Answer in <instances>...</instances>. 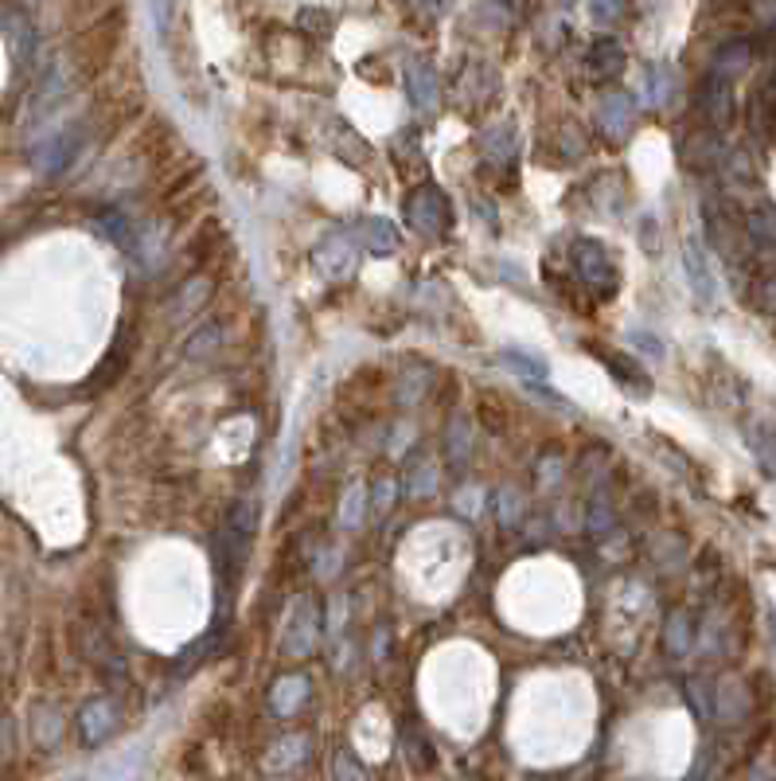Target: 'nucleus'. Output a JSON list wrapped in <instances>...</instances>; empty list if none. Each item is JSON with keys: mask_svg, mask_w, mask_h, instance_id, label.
Returning <instances> with one entry per match:
<instances>
[{"mask_svg": "<svg viewBox=\"0 0 776 781\" xmlns=\"http://www.w3.org/2000/svg\"><path fill=\"white\" fill-rule=\"evenodd\" d=\"M402 82H406V99H410V106L418 110V114H429V110L438 106L441 82L429 59H410L406 71H402Z\"/></svg>", "mask_w": 776, "mask_h": 781, "instance_id": "7", "label": "nucleus"}, {"mask_svg": "<svg viewBox=\"0 0 776 781\" xmlns=\"http://www.w3.org/2000/svg\"><path fill=\"white\" fill-rule=\"evenodd\" d=\"M768 629H773V641H776V613H768Z\"/></svg>", "mask_w": 776, "mask_h": 781, "instance_id": "38", "label": "nucleus"}, {"mask_svg": "<svg viewBox=\"0 0 776 781\" xmlns=\"http://www.w3.org/2000/svg\"><path fill=\"white\" fill-rule=\"evenodd\" d=\"M589 16L593 24H613L621 16V0H589Z\"/></svg>", "mask_w": 776, "mask_h": 781, "instance_id": "35", "label": "nucleus"}, {"mask_svg": "<svg viewBox=\"0 0 776 781\" xmlns=\"http://www.w3.org/2000/svg\"><path fill=\"white\" fill-rule=\"evenodd\" d=\"M613 520H616L613 504H609L605 496L593 501V508H589V531H593V536H605V531L613 528Z\"/></svg>", "mask_w": 776, "mask_h": 781, "instance_id": "31", "label": "nucleus"}, {"mask_svg": "<svg viewBox=\"0 0 776 781\" xmlns=\"http://www.w3.org/2000/svg\"><path fill=\"white\" fill-rule=\"evenodd\" d=\"M628 348H636L640 356H648V359H663V356H668L663 341H660V336H651L648 329H628Z\"/></svg>", "mask_w": 776, "mask_h": 781, "instance_id": "28", "label": "nucleus"}, {"mask_svg": "<svg viewBox=\"0 0 776 781\" xmlns=\"http://www.w3.org/2000/svg\"><path fill=\"white\" fill-rule=\"evenodd\" d=\"M750 449L753 458H757L761 473L768 481H776V426L773 423H753L750 426Z\"/></svg>", "mask_w": 776, "mask_h": 781, "instance_id": "17", "label": "nucleus"}, {"mask_svg": "<svg viewBox=\"0 0 776 781\" xmlns=\"http://www.w3.org/2000/svg\"><path fill=\"white\" fill-rule=\"evenodd\" d=\"M640 99L648 102V106H668V102L675 99V71L663 64L648 67L640 82Z\"/></svg>", "mask_w": 776, "mask_h": 781, "instance_id": "15", "label": "nucleus"}, {"mask_svg": "<svg viewBox=\"0 0 776 781\" xmlns=\"http://www.w3.org/2000/svg\"><path fill=\"white\" fill-rule=\"evenodd\" d=\"M683 269H687L691 294H695L698 306L706 309L718 306V278H714V269L710 262H706V251L698 239H687V246H683Z\"/></svg>", "mask_w": 776, "mask_h": 781, "instance_id": "6", "label": "nucleus"}, {"mask_svg": "<svg viewBox=\"0 0 776 781\" xmlns=\"http://www.w3.org/2000/svg\"><path fill=\"white\" fill-rule=\"evenodd\" d=\"M703 110H706V117H710V126H718V129L730 126L733 122V82L710 74V79H706V90H703Z\"/></svg>", "mask_w": 776, "mask_h": 781, "instance_id": "12", "label": "nucleus"}, {"mask_svg": "<svg viewBox=\"0 0 776 781\" xmlns=\"http://www.w3.org/2000/svg\"><path fill=\"white\" fill-rule=\"evenodd\" d=\"M207 297H211V282H207V278L188 282V286L179 289L176 301H172V321H184V317L199 313V309H204Z\"/></svg>", "mask_w": 776, "mask_h": 781, "instance_id": "24", "label": "nucleus"}, {"mask_svg": "<svg viewBox=\"0 0 776 781\" xmlns=\"http://www.w3.org/2000/svg\"><path fill=\"white\" fill-rule=\"evenodd\" d=\"M406 219L418 234L426 239H441L453 227V204L438 184H421L410 199H406Z\"/></svg>", "mask_w": 776, "mask_h": 781, "instance_id": "4", "label": "nucleus"}, {"mask_svg": "<svg viewBox=\"0 0 776 781\" xmlns=\"http://www.w3.org/2000/svg\"><path fill=\"white\" fill-rule=\"evenodd\" d=\"M309 676H301V673H289V676H281V680L274 684V692H269V708H274V715H281V719H293L297 711L309 703Z\"/></svg>", "mask_w": 776, "mask_h": 781, "instance_id": "9", "label": "nucleus"}, {"mask_svg": "<svg viewBox=\"0 0 776 781\" xmlns=\"http://www.w3.org/2000/svg\"><path fill=\"white\" fill-rule=\"evenodd\" d=\"M500 364L511 371H519L523 379H535V383H546V376H551V364H546L543 356H535V352H523V348H503Z\"/></svg>", "mask_w": 776, "mask_h": 781, "instance_id": "19", "label": "nucleus"}, {"mask_svg": "<svg viewBox=\"0 0 776 781\" xmlns=\"http://www.w3.org/2000/svg\"><path fill=\"white\" fill-rule=\"evenodd\" d=\"M254 531H258V501L239 496V501L227 508L223 528H219V543H215V551H219V590H223V598H231L234 583H239L242 563L251 555Z\"/></svg>", "mask_w": 776, "mask_h": 781, "instance_id": "1", "label": "nucleus"}, {"mask_svg": "<svg viewBox=\"0 0 776 781\" xmlns=\"http://www.w3.org/2000/svg\"><path fill=\"white\" fill-rule=\"evenodd\" d=\"M449 461H453L456 469H464L468 466V458H473V426H468V418L464 414H453L449 418Z\"/></svg>", "mask_w": 776, "mask_h": 781, "instance_id": "20", "label": "nucleus"}, {"mask_svg": "<svg viewBox=\"0 0 776 781\" xmlns=\"http://www.w3.org/2000/svg\"><path fill=\"white\" fill-rule=\"evenodd\" d=\"M309 750H313V738H309V735H286V738H281V743L269 746L266 766H269V770H274V773L293 770V766H301L304 758H309Z\"/></svg>", "mask_w": 776, "mask_h": 781, "instance_id": "13", "label": "nucleus"}, {"mask_svg": "<svg viewBox=\"0 0 776 781\" xmlns=\"http://www.w3.org/2000/svg\"><path fill=\"white\" fill-rule=\"evenodd\" d=\"M753 64V47L745 44V39H730V44L722 47V51L714 55V67L710 74H718V79H738V74H745Z\"/></svg>", "mask_w": 776, "mask_h": 781, "instance_id": "14", "label": "nucleus"}, {"mask_svg": "<svg viewBox=\"0 0 776 781\" xmlns=\"http://www.w3.org/2000/svg\"><path fill=\"white\" fill-rule=\"evenodd\" d=\"M332 24H336V20H332V12H313V9H304L301 12V27L304 32H316V36H332Z\"/></svg>", "mask_w": 776, "mask_h": 781, "instance_id": "32", "label": "nucleus"}, {"mask_svg": "<svg viewBox=\"0 0 776 781\" xmlns=\"http://www.w3.org/2000/svg\"><path fill=\"white\" fill-rule=\"evenodd\" d=\"M433 485H438V473H433V466H421L418 473H414V481H406V493H410V496H426V493H433Z\"/></svg>", "mask_w": 776, "mask_h": 781, "instance_id": "34", "label": "nucleus"}, {"mask_svg": "<svg viewBox=\"0 0 776 781\" xmlns=\"http://www.w3.org/2000/svg\"><path fill=\"white\" fill-rule=\"evenodd\" d=\"M99 227H102V234H106L109 243H117L121 251H129V254H137V243H141V231H137L134 223H129L121 211H102L99 216Z\"/></svg>", "mask_w": 776, "mask_h": 781, "instance_id": "18", "label": "nucleus"}, {"mask_svg": "<svg viewBox=\"0 0 776 781\" xmlns=\"http://www.w3.org/2000/svg\"><path fill=\"white\" fill-rule=\"evenodd\" d=\"M74 149H79V129H71V134H59L51 145H47L44 153H39V169L44 172H59L71 164Z\"/></svg>", "mask_w": 776, "mask_h": 781, "instance_id": "23", "label": "nucleus"}, {"mask_svg": "<svg viewBox=\"0 0 776 781\" xmlns=\"http://www.w3.org/2000/svg\"><path fill=\"white\" fill-rule=\"evenodd\" d=\"M356 234H359V243H363V251L379 254V259H394V254L402 251V234L394 231L391 219H379V216L363 219V223L356 227Z\"/></svg>", "mask_w": 776, "mask_h": 781, "instance_id": "8", "label": "nucleus"}, {"mask_svg": "<svg viewBox=\"0 0 776 781\" xmlns=\"http://www.w3.org/2000/svg\"><path fill=\"white\" fill-rule=\"evenodd\" d=\"M663 641L675 656H687L691 653V641H695V629H691V618L683 610L671 613L668 618V629H663Z\"/></svg>", "mask_w": 776, "mask_h": 781, "instance_id": "25", "label": "nucleus"}, {"mask_svg": "<svg viewBox=\"0 0 776 781\" xmlns=\"http://www.w3.org/2000/svg\"><path fill=\"white\" fill-rule=\"evenodd\" d=\"M332 778H339V781H344V778L363 781V778H367V770L356 762V758L348 755V750H339V755H336V766H332Z\"/></svg>", "mask_w": 776, "mask_h": 781, "instance_id": "33", "label": "nucleus"}, {"mask_svg": "<svg viewBox=\"0 0 776 781\" xmlns=\"http://www.w3.org/2000/svg\"><path fill=\"white\" fill-rule=\"evenodd\" d=\"M516 516H519V496L508 493V504H503V496H500V520L503 524H516Z\"/></svg>", "mask_w": 776, "mask_h": 781, "instance_id": "37", "label": "nucleus"}, {"mask_svg": "<svg viewBox=\"0 0 776 781\" xmlns=\"http://www.w3.org/2000/svg\"><path fill=\"white\" fill-rule=\"evenodd\" d=\"M394 493H398L394 476H379V485H375V508H379V513H386V508H391Z\"/></svg>", "mask_w": 776, "mask_h": 781, "instance_id": "36", "label": "nucleus"}, {"mask_svg": "<svg viewBox=\"0 0 776 781\" xmlns=\"http://www.w3.org/2000/svg\"><path fill=\"white\" fill-rule=\"evenodd\" d=\"M570 259H574V269H578V278L586 282L593 294H601V297L616 294L621 274H616V262H613V254L605 251V243H598V239H574Z\"/></svg>", "mask_w": 776, "mask_h": 781, "instance_id": "2", "label": "nucleus"}, {"mask_svg": "<svg viewBox=\"0 0 776 781\" xmlns=\"http://www.w3.org/2000/svg\"><path fill=\"white\" fill-rule=\"evenodd\" d=\"M363 501H367V489L351 485V493L344 496V508H339V524H344V528H359V524H363Z\"/></svg>", "mask_w": 776, "mask_h": 781, "instance_id": "27", "label": "nucleus"}, {"mask_svg": "<svg viewBox=\"0 0 776 781\" xmlns=\"http://www.w3.org/2000/svg\"><path fill=\"white\" fill-rule=\"evenodd\" d=\"M687 703L695 708L698 719H710L714 715V696H710V684L706 680H691L687 684Z\"/></svg>", "mask_w": 776, "mask_h": 781, "instance_id": "30", "label": "nucleus"}, {"mask_svg": "<svg viewBox=\"0 0 776 781\" xmlns=\"http://www.w3.org/2000/svg\"><path fill=\"white\" fill-rule=\"evenodd\" d=\"M563 4H574V0H563Z\"/></svg>", "mask_w": 776, "mask_h": 781, "instance_id": "39", "label": "nucleus"}, {"mask_svg": "<svg viewBox=\"0 0 776 781\" xmlns=\"http://www.w3.org/2000/svg\"><path fill=\"white\" fill-rule=\"evenodd\" d=\"M79 731H82V743H86V746L106 743V738L117 731V711H114V703H109V700L86 703V708H82V715H79Z\"/></svg>", "mask_w": 776, "mask_h": 781, "instance_id": "10", "label": "nucleus"}, {"mask_svg": "<svg viewBox=\"0 0 776 781\" xmlns=\"http://www.w3.org/2000/svg\"><path fill=\"white\" fill-rule=\"evenodd\" d=\"M605 368H609V371H613V376H616V383H621V387H633L636 395H648V391H651L648 376H644V371H640V368H636L633 359L609 356V359H605Z\"/></svg>", "mask_w": 776, "mask_h": 781, "instance_id": "26", "label": "nucleus"}, {"mask_svg": "<svg viewBox=\"0 0 776 781\" xmlns=\"http://www.w3.org/2000/svg\"><path fill=\"white\" fill-rule=\"evenodd\" d=\"M215 348H223V329H204V333H196L188 341V356L192 359H204V356H211Z\"/></svg>", "mask_w": 776, "mask_h": 781, "instance_id": "29", "label": "nucleus"}, {"mask_svg": "<svg viewBox=\"0 0 776 781\" xmlns=\"http://www.w3.org/2000/svg\"><path fill=\"white\" fill-rule=\"evenodd\" d=\"M316 629H321V606L313 598H301L289 613L286 638H281V653L286 656H304L316 645Z\"/></svg>", "mask_w": 776, "mask_h": 781, "instance_id": "5", "label": "nucleus"}, {"mask_svg": "<svg viewBox=\"0 0 776 781\" xmlns=\"http://www.w3.org/2000/svg\"><path fill=\"white\" fill-rule=\"evenodd\" d=\"M745 234L753 239V246L773 251L776 246V207L773 204L750 207V211H745Z\"/></svg>", "mask_w": 776, "mask_h": 781, "instance_id": "16", "label": "nucleus"}, {"mask_svg": "<svg viewBox=\"0 0 776 781\" xmlns=\"http://www.w3.org/2000/svg\"><path fill=\"white\" fill-rule=\"evenodd\" d=\"M621 67H625V47L616 44V39H598V44L589 47V71L593 74H621Z\"/></svg>", "mask_w": 776, "mask_h": 781, "instance_id": "22", "label": "nucleus"}, {"mask_svg": "<svg viewBox=\"0 0 776 781\" xmlns=\"http://www.w3.org/2000/svg\"><path fill=\"white\" fill-rule=\"evenodd\" d=\"M359 259H363V243L356 231H332L324 234L313 251V266L321 269L328 282H348L356 278Z\"/></svg>", "mask_w": 776, "mask_h": 781, "instance_id": "3", "label": "nucleus"}, {"mask_svg": "<svg viewBox=\"0 0 776 781\" xmlns=\"http://www.w3.org/2000/svg\"><path fill=\"white\" fill-rule=\"evenodd\" d=\"M633 117H636V102L633 94H609L605 102L598 106V126L605 129L609 137H628V129H633Z\"/></svg>", "mask_w": 776, "mask_h": 781, "instance_id": "11", "label": "nucleus"}, {"mask_svg": "<svg viewBox=\"0 0 776 781\" xmlns=\"http://www.w3.org/2000/svg\"><path fill=\"white\" fill-rule=\"evenodd\" d=\"M480 145H484V153H488L491 161H511V157H516V149H519V134H516V126H511V122H500V126L484 129Z\"/></svg>", "mask_w": 776, "mask_h": 781, "instance_id": "21", "label": "nucleus"}]
</instances>
